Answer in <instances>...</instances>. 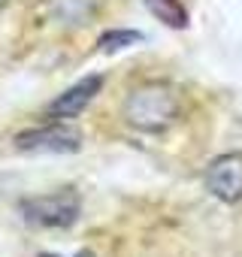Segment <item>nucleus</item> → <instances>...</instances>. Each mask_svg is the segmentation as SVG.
Listing matches in <instances>:
<instances>
[{"mask_svg": "<svg viewBox=\"0 0 242 257\" xmlns=\"http://www.w3.org/2000/svg\"><path fill=\"white\" fill-rule=\"evenodd\" d=\"M179 97L167 82H146L134 88L125 100V118L146 134H158L176 121Z\"/></svg>", "mask_w": 242, "mask_h": 257, "instance_id": "nucleus-1", "label": "nucleus"}, {"mask_svg": "<svg viewBox=\"0 0 242 257\" xmlns=\"http://www.w3.org/2000/svg\"><path fill=\"white\" fill-rule=\"evenodd\" d=\"M19 212L28 224L34 227H46V230H61V227H73L79 221L82 212V200L76 191H58V194H46V197H28L19 203Z\"/></svg>", "mask_w": 242, "mask_h": 257, "instance_id": "nucleus-2", "label": "nucleus"}, {"mask_svg": "<svg viewBox=\"0 0 242 257\" xmlns=\"http://www.w3.org/2000/svg\"><path fill=\"white\" fill-rule=\"evenodd\" d=\"M40 257H61V254H40ZM73 257H94L91 251H79V254H73Z\"/></svg>", "mask_w": 242, "mask_h": 257, "instance_id": "nucleus-8", "label": "nucleus"}, {"mask_svg": "<svg viewBox=\"0 0 242 257\" xmlns=\"http://www.w3.org/2000/svg\"><path fill=\"white\" fill-rule=\"evenodd\" d=\"M140 40H143L140 31H106L100 37V52H118V49H128Z\"/></svg>", "mask_w": 242, "mask_h": 257, "instance_id": "nucleus-7", "label": "nucleus"}, {"mask_svg": "<svg viewBox=\"0 0 242 257\" xmlns=\"http://www.w3.org/2000/svg\"><path fill=\"white\" fill-rule=\"evenodd\" d=\"M206 191L221 203H239L242 200V155L239 152L221 155L209 164Z\"/></svg>", "mask_w": 242, "mask_h": 257, "instance_id": "nucleus-4", "label": "nucleus"}, {"mask_svg": "<svg viewBox=\"0 0 242 257\" xmlns=\"http://www.w3.org/2000/svg\"><path fill=\"white\" fill-rule=\"evenodd\" d=\"M103 88V76H88V79H82V82H76L73 88H67L61 97H55L52 103H49V118H58V121H64V118H76L94 97H97V91Z\"/></svg>", "mask_w": 242, "mask_h": 257, "instance_id": "nucleus-5", "label": "nucleus"}, {"mask_svg": "<svg viewBox=\"0 0 242 257\" xmlns=\"http://www.w3.org/2000/svg\"><path fill=\"white\" fill-rule=\"evenodd\" d=\"M82 137L79 131H73L70 124H46V127H34V131H22L16 137V149L19 152H52V155H67V152H79Z\"/></svg>", "mask_w": 242, "mask_h": 257, "instance_id": "nucleus-3", "label": "nucleus"}, {"mask_svg": "<svg viewBox=\"0 0 242 257\" xmlns=\"http://www.w3.org/2000/svg\"><path fill=\"white\" fill-rule=\"evenodd\" d=\"M143 4L164 22V25H173V28H185L188 25V13L179 0H143Z\"/></svg>", "mask_w": 242, "mask_h": 257, "instance_id": "nucleus-6", "label": "nucleus"}]
</instances>
